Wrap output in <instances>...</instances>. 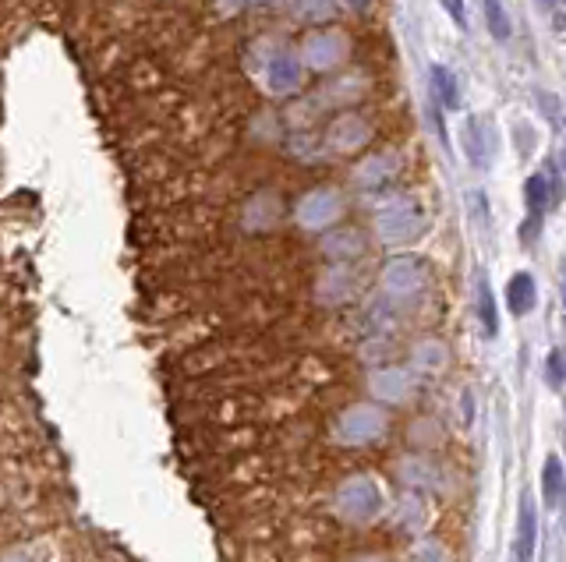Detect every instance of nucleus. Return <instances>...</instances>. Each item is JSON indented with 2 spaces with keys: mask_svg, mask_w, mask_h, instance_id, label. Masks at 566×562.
<instances>
[{
  "mask_svg": "<svg viewBox=\"0 0 566 562\" xmlns=\"http://www.w3.org/2000/svg\"><path fill=\"white\" fill-rule=\"evenodd\" d=\"M425 227V213L414 198H400V202H390L386 209H379L375 216V234L383 237L386 244H407L421 234Z\"/></svg>",
  "mask_w": 566,
  "mask_h": 562,
  "instance_id": "obj_1",
  "label": "nucleus"
},
{
  "mask_svg": "<svg viewBox=\"0 0 566 562\" xmlns=\"http://www.w3.org/2000/svg\"><path fill=\"white\" fill-rule=\"evenodd\" d=\"M485 4V25H489V36L496 43H506L513 36V22L510 11H506V0H482Z\"/></svg>",
  "mask_w": 566,
  "mask_h": 562,
  "instance_id": "obj_16",
  "label": "nucleus"
},
{
  "mask_svg": "<svg viewBox=\"0 0 566 562\" xmlns=\"http://www.w3.org/2000/svg\"><path fill=\"white\" fill-rule=\"evenodd\" d=\"M538 548V520H535V506L524 495L521 499V520H517V562H531Z\"/></svg>",
  "mask_w": 566,
  "mask_h": 562,
  "instance_id": "obj_9",
  "label": "nucleus"
},
{
  "mask_svg": "<svg viewBox=\"0 0 566 562\" xmlns=\"http://www.w3.org/2000/svg\"><path fill=\"white\" fill-rule=\"evenodd\" d=\"M563 308H566V280H563Z\"/></svg>",
  "mask_w": 566,
  "mask_h": 562,
  "instance_id": "obj_22",
  "label": "nucleus"
},
{
  "mask_svg": "<svg viewBox=\"0 0 566 562\" xmlns=\"http://www.w3.org/2000/svg\"><path fill=\"white\" fill-rule=\"evenodd\" d=\"M563 170H566V142H563Z\"/></svg>",
  "mask_w": 566,
  "mask_h": 562,
  "instance_id": "obj_23",
  "label": "nucleus"
},
{
  "mask_svg": "<svg viewBox=\"0 0 566 562\" xmlns=\"http://www.w3.org/2000/svg\"><path fill=\"white\" fill-rule=\"evenodd\" d=\"M333 4L337 0H291V8H294V15H301V18H329L333 15Z\"/></svg>",
  "mask_w": 566,
  "mask_h": 562,
  "instance_id": "obj_17",
  "label": "nucleus"
},
{
  "mask_svg": "<svg viewBox=\"0 0 566 562\" xmlns=\"http://www.w3.org/2000/svg\"><path fill=\"white\" fill-rule=\"evenodd\" d=\"M368 138H372V128H368V121H365V117H358V114H340L326 131L329 149H337V152L365 149Z\"/></svg>",
  "mask_w": 566,
  "mask_h": 562,
  "instance_id": "obj_4",
  "label": "nucleus"
},
{
  "mask_svg": "<svg viewBox=\"0 0 566 562\" xmlns=\"http://www.w3.org/2000/svg\"><path fill=\"white\" fill-rule=\"evenodd\" d=\"M524 206H528L531 220L542 223L545 209L556 206V195H552V181H549V170H535V174L524 181Z\"/></svg>",
  "mask_w": 566,
  "mask_h": 562,
  "instance_id": "obj_7",
  "label": "nucleus"
},
{
  "mask_svg": "<svg viewBox=\"0 0 566 562\" xmlns=\"http://www.w3.org/2000/svg\"><path fill=\"white\" fill-rule=\"evenodd\" d=\"M464 152H467V160L475 163V167H485V163H489V142H485L482 117H467V124H464Z\"/></svg>",
  "mask_w": 566,
  "mask_h": 562,
  "instance_id": "obj_13",
  "label": "nucleus"
},
{
  "mask_svg": "<svg viewBox=\"0 0 566 562\" xmlns=\"http://www.w3.org/2000/svg\"><path fill=\"white\" fill-rule=\"evenodd\" d=\"M383 283L390 294H414L425 283V266L421 259H393L383 273Z\"/></svg>",
  "mask_w": 566,
  "mask_h": 562,
  "instance_id": "obj_6",
  "label": "nucleus"
},
{
  "mask_svg": "<svg viewBox=\"0 0 566 562\" xmlns=\"http://www.w3.org/2000/svg\"><path fill=\"white\" fill-rule=\"evenodd\" d=\"M443 11L457 22V29H467V8L464 0H443Z\"/></svg>",
  "mask_w": 566,
  "mask_h": 562,
  "instance_id": "obj_18",
  "label": "nucleus"
},
{
  "mask_svg": "<svg viewBox=\"0 0 566 562\" xmlns=\"http://www.w3.org/2000/svg\"><path fill=\"white\" fill-rule=\"evenodd\" d=\"M301 78H305V61H298L294 54H276L273 61L266 64V85L276 96H291V92L301 89Z\"/></svg>",
  "mask_w": 566,
  "mask_h": 562,
  "instance_id": "obj_5",
  "label": "nucleus"
},
{
  "mask_svg": "<svg viewBox=\"0 0 566 562\" xmlns=\"http://www.w3.org/2000/svg\"><path fill=\"white\" fill-rule=\"evenodd\" d=\"M347 8H354V11H365L368 8V0H344Z\"/></svg>",
  "mask_w": 566,
  "mask_h": 562,
  "instance_id": "obj_21",
  "label": "nucleus"
},
{
  "mask_svg": "<svg viewBox=\"0 0 566 562\" xmlns=\"http://www.w3.org/2000/svg\"><path fill=\"white\" fill-rule=\"evenodd\" d=\"M340 432H344L351 442H365L368 435H379V432H383V414H379V411H368V407H358V411H351V414L344 418Z\"/></svg>",
  "mask_w": 566,
  "mask_h": 562,
  "instance_id": "obj_11",
  "label": "nucleus"
},
{
  "mask_svg": "<svg viewBox=\"0 0 566 562\" xmlns=\"http://www.w3.org/2000/svg\"><path fill=\"white\" fill-rule=\"evenodd\" d=\"M563 4L566 0H538V8H545V11H559Z\"/></svg>",
  "mask_w": 566,
  "mask_h": 562,
  "instance_id": "obj_20",
  "label": "nucleus"
},
{
  "mask_svg": "<svg viewBox=\"0 0 566 562\" xmlns=\"http://www.w3.org/2000/svg\"><path fill=\"white\" fill-rule=\"evenodd\" d=\"M340 213H344V198H340L333 188H315L312 195L301 198V206H298V220H301V227H308V230L329 227Z\"/></svg>",
  "mask_w": 566,
  "mask_h": 562,
  "instance_id": "obj_3",
  "label": "nucleus"
},
{
  "mask_svg": "<svg viewBox=\"0 0 566 562\" xmlns=\"http://www.w3.org/2000/svg\"><path fill=\"white\" fill-rule=\"evenodd\" d=\"M549 379L556 382V386L566 379V372H563V354H559V350H552V354H549Z\"/></svg>",
  "mask_w": 566,
  "mask_h": 562,
  "instance_id": "obj_19",
  "label": "nucleus"
},
{
  "mask_svg": "<svg viewBox=\"0 0 566 562\" xmlns=\"http://www.w3.org/2000/svg\"><path fill=\"white\" fill-rule=\"evenodd\" d=\"M566 492V471L563 464H559V456H549L545 460V471H542V499L545 506H559V499H563Z\"/></svg>",
  "mask_w": 566,
  "mask_h": 562,
  "instance_id": "obj_15",
  "label": "nucleus"
},
{
  "mask_svg": "<svg viewBox=\"0 0 566 562\" xmlns=\"http://www.w3.org/2000/svg\"><path fill=\"white\" fill-rule=\"evenodd\" d=\"M397 170H400L397 156H368V160L354 170V177H358L361 188H383V184H390L393 177H397Z\"/></svg>",
  "mask_w": 566,
  "mask_h": 562,
  "instance_id": "obj_8",
  "label": "nucleus"
},
{
  "mask_svg": "<svg viewBox=\"0 0 566 562\" xmlns=\"http://www.w3.org/2000/svg\"><path fill=\"white\" fill-rule=\"evenodd\" d=\"M563 280H566V266H563Z\"/></svg>",
  "mask_w": 566,
  "mask_h": 562,
  "instance_id": "obj_24",
  "label": "nucleus"
},
{
  "mask_svg": "<svg viewBox=\"0 0 566 562\" xmlns=\"http://www.w3.org/2000/svg\"><path fill=\"white\" fill-rule=\"evenodd\" d=\"M429 82H432V92H436V99L443 103L446 110H460V82L457 75H453L450 68H443V64H432L429 68Z\"/></svg>",
  "mask_w": 566,
  "mask_h": 562,
  "instance_id": "obj_12",
  "label": "nucleus"
},
{
  "mask_svg": "<svg viewBox=\"0 0 566 562\" xmlns=\"http://www.w3.org/2000/svg\"><path fill=\"white\" fill-rule=\"evenodd\" d=\"M538 301V290H535V280L531 273H513L510 283H506V308L510 315H528Z\"/></svg>",
  "mask_w": 566,
  "mask_h": 562,
  "instance_id": "obj_10",
  "label": "nucleus"
},
{
  "mask_svg": "<svg viewBox=\"0 0 566 562\" xmlns=\"http://www.w3.org/2000/svg\"><path fill=\"white\" fill-rule=\"evenodd\" d=\"M347 54H351V43H347L344 32L322 29V32H312V36L305 39L301 61H305V68H312V71H333L347 61Z\"/></svg>",
  "mask_w": 566,
  "mask_h": 562,
  "instance_id": "obj_2",
  "label": "nucleus"
},
{
  "mask_svg": "<svg viewBox=\"0 0 566 562\" xmlns=\"http://www.w3.org/2000/svg\"><path fill=\"white\" fill-rule=\"evenodd\" d=\"M478 322H482V333L496 336L499 333V312H496V297H492V283L489 276H478Z\"/></svg>",
  "mask_w": 566,
  "mask_h": 562,
  "instance_id": "obj_14",
  "label": "nucleus"
}]
</instances>
